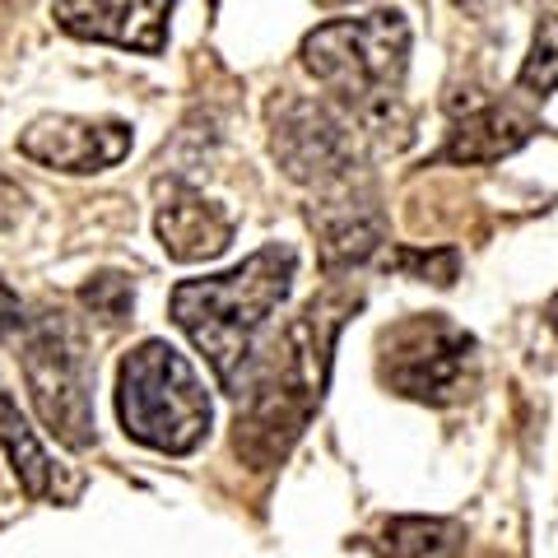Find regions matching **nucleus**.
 <instances>
[{"label":"nucleus","instance_id":"obj_9","mask_svg":"<svg viewBox=\"0 0 558 558\" xmlns=\"http://www.w3.org/2000/svg\"><path fill=\"white\" fill-rule=\"evenodd\" d=\"M307 223L317 229L326 275H340V270L363 266V260H368L381 247V238H387V223H381L377 196H373L368 186H354V182L326 191V201L307 209Z\"/></svg>","mask_w":558,"mask_h":558},{"label":"nucleus","instance_id":"obj_10","mask_svg":"<svg viewBox=\"0 0 558 558\" xmlns=\"http://www.w3.org/2000/svg\"><path fill=\"white\" fill-rule=\"evenodd\" d=\"M168 0H121V5H89V0H61L51 5V20L75 38L135 47L145 57H159L168 43Z\"/></svg>","mask_w":558,"mask_h":558},{"label":"nucleus","instance_id":"obj_12","mask_svg":"<svg viewBox=\"0 0 558 558\" xmlns=\"http://www.w3.org/2000/svg\"><path fill=\"white\" fill-rule=\"evenodd\" d=\"M154 229L172 260H209L233 242V215L215 201H205L201 191H191L186 182H168Z\"/></svg>","mask_w":558,"mask_h":558},{"label":"nucleus","instance_id":"obj_8","mask_svg":"<svg viewBox=\"0 0 558 558\" xmlns=\"http://www.w3.org/2000/svg\"><path fill=\"white\" fill-rule=\"evenodd\" d=\"M20 154L57 172H102L131 154L126 121H89V117H38L20 135Z\"/></svg>","mask_w":558,"mask_h":558},{"label":"nucleus","instance_id":"obj_11","mask_svg":"<svg viewBox=\"0 0 558 558\" xmlns=\"http://www.w3.org/2000/svg\"><path fill=\"white\" fill-rule=\"evenodd\" d=\"M521 98L480 102V108L457 117L447 131V145L438 149V159H447V163H498V159H508V154H517L539 131V117Z\"/></svg>","mask_w":558,"mask_h":558},{"label":"nucleus","instance_id":"obj_4","mask_svg":"<svg viewBox=\"0 0 558 558\" xmlns=\"http://www.w3.org/2000/svg\"><path fill=\"white\" fill-rule=\"evenodd\" d=\"M117 414L126 438L163 457L196 451L209 438V418H215L196 368L168 340H145L121 359Z\"/></svg>","mask_w":558,"mask_h":558},{"label":"nucleus","instance_id":"obj_16","mask_svg":"<svg viewBox=\"0 0 558 558\" xmlns=\"http://www.w3.org/2000/svg\"><path fill=\"white\" fill-rule=\"evenodd\" d=\"M387 270H405L414 279H428V284H451L461 270V252L457 247H442V252H424V247H396L387 256Z\"/></svg>","mask_w":558,"mask_h":558},{"label":"nucleus","instance_id":"obj_19","mask_svg":"<svg viewBox=\"0 0 558 558\" xmlns=\"http://www.w3.org/2000/svg\"><path fill=\"white\" fill-rule=\"evenodd\" d=\"M24 215V191L14 186L10 178H0V229H5V223H14Z\"/></svg>","mask_w":558,"mask_h":558},{"label":"nucleus","instance_id":"obj_20","mask_svg":"<svg viewBox=\"0 0 558 558\" xmlns=\"http://www.w3.org/2000/svg\"><path fill=\"white\" fill-rule=\"evenodd\" d=\"M549 330L558 336V293H554V303H549Z\"/></svg>","mask_w":558,"mask_h":558},{"label":"nucleus","instance_id":"obj_14","mask_svg":"<svg viewBox=\"0 0 558 558\" xmlns=\"http://www.w3.org/2000/svg\"><path fill=\"white\" fill-rule=\"evenodd\" d=\"M368 545L381 558H457L465 549V526L451 517H387Z\"/></svg>","mask_w":558,"mask_h":558},{"label":"nucleus","instance_id":"obj_13","mask_svg":"<svg viewBox=\"0 0 558 558\" xmlns=\"http://www.w3.org/2000/svg\"><path fill=\"white\" fill-rule=\"evenodd\" d=\"M0 447L10 451L14 461V475H20L24 494L28 498H43V502H75L84 494V475L70 465H57L47 457V447L33 438L28 418L20 414V400L10 396V387L0 381Z\"/></svg>","mask_w":558,"mask_h":558},{"label":"nucleus","instance_id":"obj_18","mask_svg":"<svg viewBox=\"0 0 558 558\" xmlns=\"http://www.w3.org/2000/svg\"><path fill=\"white\" fill-rule=\"evenodd\" d=\"M24 326H28V307L20 303V293L0 279V340H20Z\"/></svg>","mask_w":558,"mask_h":558},{"label":"nucleus","instance_id":"obj_17","mask_svg":"<svg viewBox=\"0 0 558 558\" xmlns=\"http://www.w3.org/2000/svg\"><path fill=\"white\" fill-rule=\"evenodd\" d=\"M80 303L89 312H98V317L121 322L131 312V303H135V289H131L126 275H98V279H89V284L80 289Z\"/></svg>","mask_w":558,"mask_h":558},{"label":"nucleus","instance_id":"obj_1","mask_svg":"<svg viewBox=\"0 0 558 558\" xmlns=\"http://www.w3.org/2000/svg\"><path fill=\"white\" fill-rule=\"evenodd\" d=\"M359 303L363 299L354 289L330 284L284 326V336L270 344V354L252 363V373L238 391V451H247L256 461L284 457L289 442L307 428L312 410L322 405L330 349H336L340 326Z\"/></svg>","mask_w":558,"mask_h":558},{"label":"nucleus","instance_id":"obj_6","mask_svg":"<svg viewBox=\"0 0 558 558\" xmlns=\"http://www.w3.org/2000/svg\"><path fill=\"white\" fill-rule=\"evenodd\" d=\"M381 381L418 405H461L480 381V344L442 312H418L381 330Z\"/></svg>","mask_w":558,"mask_h":558},{"label":"nucleus","instance_id":"obj_15","mask_svg":"<svg viewBox=\"0 0 558 558\" xmlns=\"http://www.w3.org/2000/svg\"><path fill=\"white\" fill-rule=\"evenodd\" d=\"M554 89H558V10L539 14L531 51H526L521 75H517V94H526L531 102H545Z\"/></svg>","mask_w":558,"mask_h":558},{"label":"nucleus","instance_id":"obj_7","mask_svg":"<svg viewBox=\"0 0 558 558\" xmlns=\"http://www.w3.org/2000/svg\"><path fill=\"white\" fill-rule=\"evenodd\" d=\"M270 149L293 182L317 186V191L349 186L363 163L354 121L340 108H330V102H312V98L275 102L270 108Z\"/></svg>","mask_w":558,"mask_h":558},{"label":"nucleus","instance_id":"obj_5","mask_svg":"<svg viewBox=\"0 0 558 558\" xmlns=\"http://www.w3.org/2000/svg\"><path fill=\"white\" fill-rule=\"evenodd\" d=\"M20 354L28 396L47 433L70 451L94 447V354L80 317H70L65 307H47L28 317Z\"/></svg>","mask_w":558,"mask_h":558},{"label":"nucleus","instance_id":"obj_3","mask_svg":"<svg viewBox=\"0 0 558 558\" xmlns=\"http://www.w3.org/2000/svg\"><path fill=\"white\" fill-rule=\"evenodd\" d=\"M303 65L354 126H400V84L410 65V24L400 10H373L312 28L303 38Z\"/></svg>","mask_w":558,"mask_h":558},{"label":"nucleus","instance_id":"obj_2","mask_svg":"<svg viewBox=\"0 0 558 558\" xmlns=\"http://www.w3.org/2000/svg\"><path fill=\"white\" fill-rule=\"evenodd\" d=\"M293 275H299V252L289 242H270L233 270L182 279L172 289V322L186 330V340L209 359L215 377L233 396L242 391V381L256 363V336L289 299Z\"/></svg>","mask_w":558,"mask_h":558}]
</instances>
